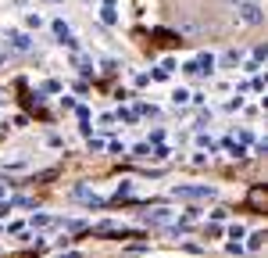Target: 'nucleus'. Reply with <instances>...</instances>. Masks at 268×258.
<instances>
[{
	"label": "nucleus",
	"instance_id": "f03ea898",
	"mask_svg": "<svg viewBox=\"0 0 268 258\" xmlns=\"http://www.w3.org/2000/svg\"><path fill=\"white\" fill-rule=\"evenodd\" d=\"M172 197H183V201H211L215 187H175Z\"/></svg>",
	"mask_w": 268,
	"mask_h": 258
},
{
	"label": "nucleus",
	"instance_id": "6ab92c4d",
	"mask_svg": "<svg viewBox=\"0 0 268 258\" xmlns=\"http://www.w3.org/2000/svg\"><path fill=\"white\" fill-rule=\"evenodd\" d=\"M61 258H79V255H61Z\"/></svg>",
	"mask_w": 268,
	"mask_h": 258
},
{
	"label": "nucleus",
	"instance_id": "a211bd4d",
	"mask_svg": "<svg viewBox=\"0 0 268 258\" xmlns=\"http://www.w3.org/2000/svg\"><path fill=\"white\" fill-rule=\"evenodd\" d=\"M7 215H11V201H7V205H0V219H7Z\"/></svg>",
	"mask_w": 268,
	"mask_h": 258
},
{
	"label": "nucleus",
	"instance_id": "9d476101",
	"mask_svg": "<svg viewBox=\"0 0 268 258\" xmlns=\"http://www.w3.org/2000/svg\"><path fill=\"white\" fill-rule=\"evenodd\" d=\"M29 47H33V40H29L25 33H11V51L22 54V51H29Z\"/></svg>",
	"mask_w": 268,
	"mask_h": 258
},
{
	"label": "nucleus",
	"instance_id": "ddd939ff",
	"mask_svg": "<svg viewBox=\"0 0 268 258\" xmlns=\"http://www.w3.org/2000/svg\"><path fill=\"white\" fill-rule=\"evenodd\" d=\"M54 33H57V36H61V40H65V36H68V25H65L61 18H57V22H54Z\"/></svg>",
	"mask_w": 268,
	"mask_h": 258
},
{
	"label": "nucleus",
	"instance_id": "9b49d317",
	"mask_svg": "<svg viewBox=\"0 0 268 258\" xmlns=\"http://www.w3.org/2000/svg\"><path fill=\"white\" fill-rule=\"evenodd\" d=\"M54 219L50 215H33V219H29V226H33V230H36V226H50Z\"/></svg>",
	"mask_w": 268,
	"mask_h": 258
},
{
	"label": "nucleus",
	"instance_id": "dca6fc26",
	"mask_svg": "<svg viewBox=\"0 0 268 258\" xmlns=\"http://www.w3.org/2000/svg\"><path fill=\"white\" fill-rule=\"evenodd\" d=\"M172 101H175V104H186V101H190V94H186V90H175Z\"/></svg>",
	"mask_w": 268,
	"mask_h": 258
},
{
	"label": "nucleus",
	"instance_id": "0eeeda50",
	"mask_svg": "<svg viewBox=\"0 0 268 258\" xmlns=\"http://www.w3.org/2000/svg\"><path fill=\"white\" fill-rule=\"evenodd\" d=\"M93 233L97 237H132V230H125V226H97Z\"/></svg>",
	"mask_w": 268,
	"mask_h": 258
},
{
	"label": "nucleus",
	"instance_id": "1a4fd4ad",
	"mask_svg": "<svg viewBox=\"0 0 268 258\" xmlns=\"http://www.w3.org/2000/svg\"><path fill=\"white\" fill-rule=\"evenodd\" d=\"M151 36H154V40H161V47H179V36H175V33H168V29H154Z\"/></svg>",
	"mask_w": 268,
	"mask_h": 258
},
{
	"label": "nucleus",
	"instance_id": "f257e3e1",
	"mask_svg": "<svg viewBox=\"0 0 268 258\" xmlns=\"http://www.w3.org/2000/svg\"><path fill=\"white\" fill-rule=\"evenodd\" d=\"M236 14H240L243 25H261L265 22V11H261L258 0H240V4H236Z\"/></svg>",
	"mask_w": 268,
	"mask_h": 258
},
{
	"label": "nucleus",
	"instance_id": "2eb2a0df",
	"mask_svg": "<svg viewBox=\"0 0 268 258\" xmlns=\"http://www.w3.org/2000/svg\"><path fill=\"white\" fill-rule=\"evenodd\" d=\"M25 25H29V29H39V25H43V18H39V14H29Z\"/></svg>",
	"mask_w": 268,
	"mask_h": 258
},
{
	"label": "nucleus",
	"instance_id": "423d86ee",
	"mask_svg": "<svg viewBox=\"0 0 268 258\" xmlns=\"http://www.w3.org/2000/svg\"><path fill=\"white\" fill-rule=\"evenodd\" d=\"M72 201H82V205H93V208H100V205H104V197L89 194V190H72Z\"/></svg>",
	"mask_w": 268,
	"mask_h": 258
},
{
	"label": "nucleus",
	"instance_id": "39448f33",
	"mask_svg": "<svg viewBox=\"0 0 268 258\" xmlns=\"http://www.w3.org/2000/svg\"><path fill=\"white\" fill-rule=\"evenodd\" d=\"M172 215H175V211H168V208H154L151 215H143V222H147V226H168Z\"/></svg>",
	"mask_w": 268,
	"mask_h": 258
},
{
	"label": "nucleus",
	"instance_id": "20e7f679",
	"mask_svg": "<svg viewBox=\"0 0 268 258\" xmlns=\"http://www.w3.org/2000/svg\"><path fill=\"white\" fill-rule=\"evenodd\" d=\"M247 208H254V211H265V208H268L265 187H250V190H247Z\"/></svg>",
	"mask_w": 268,
	"mask_h": 258
},
{
	"label": "nucleus",
	"instance_id": "f3484780",
	"mask_svg": "<svg viewBox=\"0 0 268 258\" xmlns=\"http://www.w3.org/2000/svg\"><path fill=\"white\" fill-rule=\"evenodd\" d=\"M236 61H240V54H236V51H229L226 57H222V65H236Z\"/></svg>",
	"mask_w": 268,
	"mask_h": 258
},
{
	"label": "nucleus",
	"instance_id": "4468645a",
	"mask_svg": "<svg viewBox=\"0 0 268 258\" xmlns=\"http://www.w3.org/2000/svg\"><path fill=\"white\" fill-rule=\"evenodd\" d=\"M211 219H215V222H226V219H229V211H226V208H215V211H211Z\"/></svg>",
	"mask_w": 268,
	"mask_h": 258
},
{
	"label": "nucleus",
	"instance_id": "7ed1b4c3",
	"mask_svg": "<svg viewBox=\"0 0 268 258\" xmlns=\"http://www.w3.org/2000/svg\"><path fill=\"white\" fill-rule=\"evenodd\" d=\"M215 65H218V61H215V54H197V61H190L183 72H190V75H211Z\"/></svg>",
	"mask_w": 268,
	"mask_h": 258
},
{
	"label": "nucleus",
	"instance_id": "f8f14e48",
	"mask_svg": "<svg viewBox=\"0 0 268 258\" xmlns=\"http://www.w3.org/2000/svg\"><path fill=\"white\" fill-rule=\"evenodd\" d=\"M265 248V233H254L250 237V251H261Z\"/></svg>",
	"mask_w": 268,
	"mask_h": 258
},
{
	"label": "nucleus",
	"instance_id": "aec40b11",
	"mask_svg": "<svg viewBox=\"0 0 268 258\" xmlns=\"http://www.w3.org/2000/svg\"><path fill=\"white\" fill-rule=\"evenodd\" d=\"M0 197H4V183H0Z\"/></svg>",
	"mask_w": 268,
	"mask_h": 258
},
{
	"label": "nucleus",
	"instance_id": "6e6552de",
	"mask_svg": "<svg viewBox=\"0 0 268 258\" xmlns=\"http://www.w3.org/2000/svg\"><path fill=\"white\" fill-rule=\"evenodd\" d=\"M100 22H104V25H115V22H118V11H115V0H104V7H100Z\"/></svg>",
	"mask_w": 268,
	"mask_h": 258
}]
</instances>
